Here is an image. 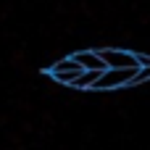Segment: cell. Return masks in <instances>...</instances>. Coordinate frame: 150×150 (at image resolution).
Instances as JSON below:
<instances>
[{
  "label": "cell",
  "mask_w": 150,
  "mask_h": 150,
  "mask_svg": "<svg viewBox=\"0 0 150 150\" xmlns=\"http://www.w3.org/2000/svg\"><path fill=\"white\" fill-rule=\"evenodd\" d=\"M140 66H124V69H105L100 71L98 82L92 84V90H116V87H124V84H132L134 74H137Z\"/></svg>",
  "instance_id": "1"
},
{
  "label": "cell",
  "mask_w": 150,
  "mask_h": 150,
  "mask_svg": "<svg viewBox=\"0 0 150 150\" xmlns=\"http://www.w3.org/2000/svg\"><path fill=\"white\" fill-rule=\"evenodd\" d=\"M84 69L79 66V61L71 55V58H63V61H58V63H53L50 66V76L55 79V82H61V84H74V79L82 74Z\"/></svg>",
  "instance_id": "2"
},
{
  "label": "cell",
  "mask_w": 150,
  "mask_h": 150,
  "mask_svg": "<svg viewBox=\"0 0 150 150\" xmlns=\"http://www.w3.org/2000/svg\"><path fill=\"white\" fill-rule=\"evenodd\" d=\"M100 58L105 61L108 69H124V66H140L137 63V53H127V50H116V47H103L98 50Z\"/></svg>",
  "instance_id": "3"
},
{
  "label": "cell",
  "mask_w": 150,
  "mask_h": 150,
  "mask_svg": "<svg viewBox=\"0 0 150 150\" xmlns=\"http://www.w3.org/2000/svg\"><path fill=\"white\" fill-rule=\"evenodd\" d=\"M74 58L79 61V66H82V69H100V71H105V69H108L98 50H79V53H74Z\"/></svg>",
  "instance_id": "4"
},
{
  "label": "cell",
  "mask_w": 150,
  "mask_h": 150,
  "mask_svg": "<svg viewBox=\"0 0 150 150\" xmlns=\"http://www.w3.org/2000/svg\"><path fill=\"white\" fill-rule=\"evenodd\" d=\"M98 76H100V69H84V71L74 79L71 87H76V90H92V84L98 82Z\"/></svg>",
  "instance_id": "5"
},
{
  "label": "cell",
  "mask_w": 150,
  "mask_h": 150,
  "mask_svg": "<svg viewBox=\"0 0 150 150\" xmlns=\"http://www.w3.org/2000/svg\"><path fill=\"white\" fill-rule=\"evenodd\" d=\"M148 79H150V66H140L134 79H132V84H140V82H148Z\"/></svg>",
  "instance_id": "6"
},
{
  "label": "cell",
  "mask_w": 150,
  "mask_h": 150,
  "mask_svg": "<svg viewBox=\"0 0 150 150\" xmlns=\"http://www.w3.org/2000/svg\"><path fill=\"white\" fill-rule=\"evenodd\" d=\"M137 63H140V66H150V55H142V53H137Z\"/></svg>",
  "instance_id": "7"
}]
</instances>
